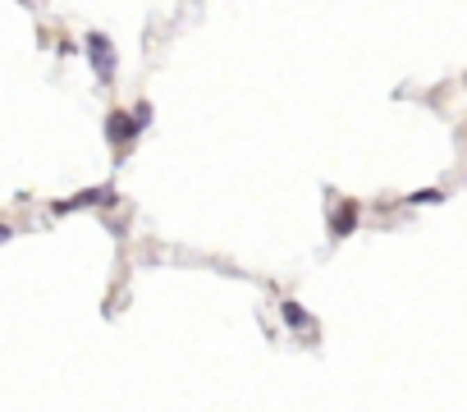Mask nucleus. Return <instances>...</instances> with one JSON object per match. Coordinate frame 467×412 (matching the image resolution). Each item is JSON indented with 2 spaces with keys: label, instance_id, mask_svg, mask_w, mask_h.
<instances>
[{
  "label": "nucleus",
  "instance_id": "1",
  "mask_svg": "<svg viewBox=\"0 0 467 412\" xmlns=\"http://www.w3.org/2000/svg\"><path fill=\"white\" fill-rule=\"evenodd\" d=\"M87 55H92V69L110 83V78H115V46H110V37L92 33V37H87Z\"/></svg>",
  "mask_w": 467,
  "mask_h": 412
},
{
  "label": "nucleus",
  "instance_id": "3",
  "mask_svg": "<svg viewBox=\"0 0 467 412\" xmlns=\"http://www.w3.org/2000/svg\"><path fill=\"white\" fill-rule=\"evenodd\" d=\"M353 225H358V202H344L330 220V229H335V239H344V234H353Z\"/></svg>",
  "mask_w": 467,
  "mask_h": 412
},
{
  "label": "nucleus",
  "instance_id": "2",
  "mask_svg": "<svg viewBox=\"0 0 467 412\" xmlns=\"http://www.w3.org/2000/svg\"><path fill=\"white\" fill-rule=\"evenodd\" d=\"M106 133H110V138H115V142L124 147V142H129L133 133H138V120H133V115H124V110H115V115L106 120Z\"/></svg>",
  "mask_w": 467,
  "mask_h": 412
},
{
  "label": "nucleus",
  "instance_id": "5",
  "mask_svg": "<svg viewBox=\"0 0 467 412\" xmlns=\"http://www.w3.org/2000/svg\"><path fill=\"white\" fill-rule=\"evenodd\" d=\"M10 234H14V229H10V225H0V243H5V239H10Z\"/></svg>",
  "mask_w": 467,
  "mask_h": 412
},
{
  "label": "nucleus",
  "instance_id": "4",
  "mask_svg": "<svg viewBox=\"0 0 467 412\" xmlns=\"http://www.w3.org/2000/svg\"><path fill=\"white\" fill-rule=\"evenodd\" d=\"M280 316H284V326H294V330H312V316H307L298 303H280Z\"/></svg>",
  "mask_w": 467,
  "mask_h": 412
}]
</instances>
